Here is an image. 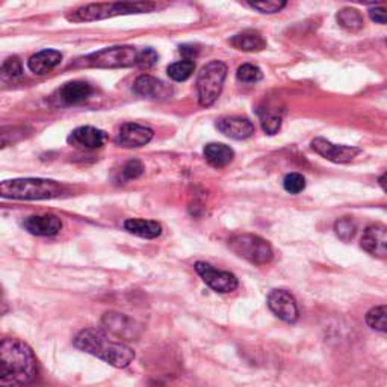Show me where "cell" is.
<instances>
[{
  "mask_svg": "<svg viewBox=\"0 0 387 387\" xmlns=\"http://www.w3.org/2000/svg\"><path fill=\"white\" fill-rule=\"evenodd\" d=\"M37 375V357L32 348L17 337L4 339L0 344V386L28 387Z\"/></svg>",
  "mask_w": 387,
  "mask_h": 387,
  "instance_id": "6da1fadb",
  "label": "cell"
},
{
  "mask_svg": "<svg viewBox=\"0 0 387 387\" xmlns=\"http://www.w3.org/2000/svg\"><path fill=\"white\" fill-rule=\"evenodd\" d=\"M73 345L82 353L91 354L119 369L127 368L135 360V351L131 347L99 328H85L79 332L73 339Z\"/></svg>",
  "mask_w": 387,
  "mask_h": 387,
  "instance_id": "7a4b0ae2",
  "label": "cell"
},
{
  "mask_svg": "<svg viewBox=\"0 0 387 387\" xmlns=\"http://www.w3.org/2000/svg\"><path fill=\"white\" fill-rule=\"evenodd\" d=\"M67 194V187L49 179H13L0 185V195L11 200H52Z\"/></svg>",
  "mask_w": 387,
  "mask_h": 387,
  "instance_id": "3957f363",
  "label": "cell"
},
{
  "mask_svg": "<svg viewBox=\"0 0 387 387\" xmlns=\"http://www.w3.org/2000/svg\"><path fill=\"white\" fill-rule=\"evenodd\" d=\"M158 8L156 4L150 2H116V4H91L80 6L67 14V20L82 23V21H97L111 18L116 16L127 14H144L151 13Z\"/></svg>",
  "mask_w": 387,
  "mask_h": 387,
  "instance_id": "277c9868",
  "label": "cell"
},
{
  "mask_svg": "<svg viewBox=\"0 0 387 387\" xmlns=\"http://www.w3.org/2000/svg\"><path fill=\"white\" fill-rule=\"evenodd\" d=\"M136 47L133 45H115L99 52H94L76 60L72 67L75 68H127L138 62Z\"/></svg>",
  "mask_w": 387,
  "mask_h": 387,
  "instance_id": "5b68a950",
  "label": "cell"
},
{
  "mask_svg": "<svg viewBox=\"0 0 387 387\" xmlns=\"http://www.w3.org/2000/svg\"><path fill=\"white\" fill-rule=\"evenodd\" d=\"M227 77V67L221 61H212L206 64L197 77L198 103L207 108L218 100Z\"/></svg>",
  "mask_w": 387,
  "mask_h": 387,
  "instance_id": "8992f818",
  "label": "cell"
},
{
  "mask_svg": "<svg viewBox=\"0 0 387 387\" xmlns=\"http://www.w3.org/2000/svg\"><path fill=\"white\" fill-rule=\"evenodd\" d=\"M230 250L253 265H266L273 261L271 245L257 234H238L229 241Z\"/></svg>",
  "mask_w": 387,
  "mask_h": 387,
  "instance_id": "52a82bcc",
  "label": "cell"
},
{
  "mask_svg": "<svg viewBox=\"0 0 387 387\" xmlns=\"http://www.w3.org/2000/svg\"><path fill=\"white\" fill-rule=\"evenodd\" d=\"M194 268L205 283L218 294H229V292L236 290L239 286L236 276L229 271H221V269L214 268L210 263L200 261L195 262Z\"/></svg>",
  "mask_w": 387,
  "mask_h": 387,
  "instance_id": "ba28073f",
  "label": "cell"
},
{
  "mask_svg": "<svg viewBox=\"0 0 387 387\" xmlns=\"http://www.w3.org/2000/svg\"><path fill=\"white\" fill-rule=\"evenodd\" d=\"M268 307L271 310L278 320L285 321L288 324H294L300 318L298 304L294 298V295L289 294L285 289H274L269 292L268 295Z\"/></svg>",
  "mask_w": 387,
  "mask_h": 387,
  "instance_id": "9c48e42d",
  "label": "cell"
},
{
  "mask_svg": "<svg viewBox=\"0 0 387 387\" xmlns=\"http://www.w3.org/2000/svg\"><path fill=\"white\" fill-rule=\"evenodd\" d=\"M153 131L150 127L141 126L138 123H126L119 129L114 143L124 148H138L147 146L153 139Z\"/></svg>",
  "mask_w": 387,
  "mask_h": 387,
  "instance_id": "30bf717a",
  "label": "cell"
},
{
  "mask_svg": "<svg viewBox=\"0 0 387 387\" xmlns=\"http://www.w3.org/2000/svg\"><path fill=\"white\" fill-rule=\"evenodd\" d=\"M312 148L327 160L334 163H348L360 155V148L357 147L336 146L324 138H315L312 141Z\"/></svg>",
  "mask_w": 387,
  "mask_h": 387,
  "instance_id": "8fae6325",
  "label": "cell"
},
{
  "mask_svg": "<svg viewBox=\"0 0 387 387\" xmlns=\"http://www.w3.org/2000/svg\"><path fill=\"white\" fill-rule=\"evenodd\" d=\"M107 133L92 126H82L75 129L67 138L68 144L80 150H96L107 143Z\"/></svg>",
  "mask_w": 387,
  "mask_h": 387,
  "instance_id": "7c38bea8",
  "label": "cell"
},
{
  "mask_svg": "<svg viewBox=\"0 0 387 387\" xmlns=\"http://www.w3.org/2000/svg\"><path fill=\"white\" fill-rule=\"evenodd\" d=\"M361 249L378 259L387 257V226L372 224L361 236Z\"/></svg>",
  "mask_w": 387,
  "mask_h": 387,
  "instance_id": "4fadbf2b",
  "label": "cell"
},
{
  "mask_svg": "<svg viewBox=\"0 0 387 387\" xmlns=\"http://www.w3.org/2000/svg\"><path fill=\"white\" fill-rule=\"evenodd\" d=\"M23 227L35 236H55L62 229V221L56 215H31L23 221Z\"/></svg>",
  "mask_w": 387,
  "mask_h": 387,
  "instance_id": "5bb4252c",
  "label": "cell"
},
{
  "mask_svg": "<svg viewBox=\"0 0 387 387\" xmlns=\"http://www.w3.org/2000/svg\"><path fill=\"white\" fill-rule=\"evenodd\" d=\"M102 324L104 325L107 330H109V333H112L119 339H127V341H132L133 337L138 336L136 324L121 313H116V312L104 313Z\"/></svg>",
  "mask_w": 387,
  "mask_h": 387,
  "instance_id": "9a60e30c",
  "label": "cell"
},
{
  "mask_svg": "<svg viewBox=\"0 0 387 387\" xmlns=\"http://www.w3.org/2000/svg\"><path fill=\"white\" fill-rule=\"evenodd\" d=\"M217 127L222 135L236 141L247 139L254 133L253 123L242 116H222L217 121Z\"/></svg>",
  "mask_w": 387,
  "mask_h": 387,
  "instance_id": "2e32d148",
  "label": "cell"
},
{
  "mask_svg": "<svg viewBox=\"0 0 387 387\" xmlns=\"http://www.w3.org/2000/svg\"><path fill=\"white\" fill-rule=\"evenodd\" d=\"M92 91L94 89L88 82L72 80L60 88V91H58V99L64 104H79L85 102L91 96Z\"/></svg>",
  "mask_w": 387,
  "mask_h": 387,
  "instance_id": "e0dca14e",
  "label": "cell"
},
{
  "mask_svg": "<svg viewBox=\"0 0 387 387\" xmlns=\"http://www.w3.org/2000/svg\"><path fill=\"white\" fill-rule=\"evenodd\" d=\"M62 61V53L53 50V49H45L38 53H35L33 56L29 58L28 67L32 73L44 76L53 70L58 64Z\"/></svg>",
  "mask_w": 387,
  "mask_h": 387,
  "instance_id": "ac0fdd59",
  "label": "cell"
},
{
  "mask_svg": "<svg viewBox=\"0 0 387 387\" xmlns=\"http://www.w3.org/2000/svg\"><path fill=\"white\" fill-rule=\"evenodd\" d=\"M123 227L129 233L136 234V236L144 238V239H156L162 234V226L158 221H151V219L131 218L123 222Z\"/></svg>",
  "mask_w": 387,
  "mask_h": 387,
  "instance_id": "d6986e66",
  "label": "cell"
},
{
  "mask_svg": "<svg viewBox=\"0 0 387 387\" xmlns=\"http://www.w3.org/2000/svg\"><path fill=\"white\" fill-rule=\"evenodd\" d=\"M230 44L236 50L249 53L262 52L263 49H266V40L263 38V35L256 31H245L242 33L234 35L230 40Z\"/></svg>",
  "mask_w": 387,
  "mask_h": 387,
  "instance_id": "ffe728a7",
  "label": "cell"
},
{
  "mask_svg": "<svg viewBox=\"0 0 387 387\" xmlns=\"http://www.w3.org/2000/svg\"><path fill=\"white\" fill-rule=\"evenodd\" d=\"M133 92L136 96L144 99H160L165 96L167 88L159 79L148 75H143L135 80Z\"/></svg>",
  "mask_w": 387,
  "mask_h": 387,
  "instance_id": "44dd1931",
  "label": "cell"
},
{
  "mask_svg": "<svg viewBox=\"0 0 387 387\" xmlns=\"http://www.w3.org/2000/svg\"><path fill=\"white\" fill-rule=\"evenodd\" d=\"M203 155L209 165H212L214 168H222V167H227L233 160L234 151L226 144L210 143L205 147Z\"/></svg>",
  "mask_w": 387,
  "mask_h": 387,
  "instance_id": "7402d4cb",
  "label": "cell"
},
{
  "mask_svg": "<svg viewBox=\"0 0 387 387\" xmlns=\"http://www.w3.org/2000/svg\"><path fill=\"white\" fill-rule=\"evenodd\" d=\"M337 23L344 29L357 31L363 26V17L354 8H344L337 13Z\"/></svg>",
  "mask_w": 387,
  "mask_h": 387,
  "instance_id": "603a6c76",
  "label": "cell"
},
{
  "mask_svg": "<svg viewBox=\"0 0 387 387\" xmlns=\"http://www.w3.org/2000/svg\"><path fill=\"white\" fill-rule=\"evenodd\" d=\"M366 324L375 332L387 334V306L374 307L366 313Z\"/></svg>",
  "mask_w": 387,
  "mask_h": 387,
  "instance_id": "cb8c5ba5",
  "label": "cell"
},
{
  "mask_svg": "<svg viewBox=\"0 0 387 387\" xmlns=\"http://www.w3.org/2000/svg\"><path fill=\"white\" fill-rule=\"evenodd\" d=\"M261 120H262V129L268 135H276L281 127V112L276 108H268L263 111H259Z\"/></svg>",
  "mask_w": 387,
  "mask_h": 387,
  "instance_id": "d4e9b609",
  "label": "cell"
},
{
  "mask_svg": "<svg viewBox=\"0 0 387 387\" xmlns=\"http://www.w3.org/2000/svg\"><path fill=\"white\" fill-rule=\"evenodd\" d=\"M195 72V62L194 61H179L174 62L167 68V73L170 79L174 82H185L192 76Z\"/></svg>",
  "mask_w": 387,
  "mask_h": 387,
  "instance_id": "484cf974",
  "label": "cell"
},
{
  "mask_svg": "<svg viewBox=\"0 0 387 387\" xmlns=\"http://www.w3.org/2000/svg\"><path fill=\"white\" fill-rule=\"evenodd\" d=\"M236 77L244 82V84H256V82L262 80L263 73L259 67H256L253 64H244L238 68Z\"/></svg>",
  "mask_w": 387,
  "mask_h": 387,
  "instance_id": "4316f807",
  "label": "cell"
},
{
  "mask_svg": "<svg viewBox=\"0 0 387 387\" xmlns=\"http://www.w3.org/2000/svg\"><path fill=\"white\" fill-rule=\"evenodd\" d=\"M334 230H336L337 238L347 242V241L354 238L357 226H356V222H354L353 218H342V219L336 221Z\"/></svg>",
  "mask_w": 387,
  "mask_h": 387,
  "instance_id": "83f0119b",
  "label": "cell"
},
{
  "mask_svg": "<svg viewBox=\"0 0 387 387\" xmlns=\"http://www.w3.org/2000/svg\"><path fill=\"white\" fill-rule=\"evenodd\" d=\"M283 186L289 194L297 195L306 190V179H304L300 173H290L285 178Z\"/></svg>",
  "mask_w": 387,
  "mask_h": 387,
  "instance_id": "f1b7e54d",
  "label": "cell"
},
{
  "mask_svg": "<svg viewBox=\"0 0 387 387\" xmlns=\"http://www.w3.org/2000/svg\"><path fill=\"white\" fill-rule=\"evenodd\" d=\"M0 72H2L4 77H8V79L21 77L23 76V64L17 56L8 58V60H5V62L2 64Z\"/></svg>",
  "mask_w": 387,
  "mask_h": 387,
  "instance_id": "f546056e",
  "label": "cell"
},
{
  "mask_svg": "<svg viewBox=\"0 0 387 387\" xmlns=\"http://www.w3.org/2000/svg\"><path fill=\"white\" fill-rule=\"evenodd\" d=\"M143 173H144V167L138 159L127 160L121 170V175H123L124 180H135Z\"/></svg>",
  "mask_w": 387,
  "mask_h": 387,
  "instance_id": "4dcf8cb0",
  "label": "cell"
},
{
  "mask_svg": "<svg viewBox=\"0 0 387 387\" xmlns=\"http://www.w3.org/2000/svg\"><path fill=\"white\" fill-rule=\"evenodd\" d=\"M158 53L155 49H151V47H147V49L141 50L138 55V62L136 65L143 70L151 68L156 62H158Z\"/></svg>",
  "mask_w": 387,
  "mask_h": 387,
  "instance_id": "1f68e13d",
  "label": "cell"
},
{
  "mask_svg": "<svg viewBox=\"0 0 387 387\" xmlns=\"http://www.w3.org/2000/svg\"><path fill=\"white\" fill-rule=\"evenodd\" d=\"M249 5L262 14H276L286 6V2H250Z\"/></svg>",
  "mask_w": 387,
  "mask_h": 387,
  "instance_id": "d6a6232c",
  "label": "cell"
},
{
  "mask_svg": "<svg viewBox=\"0 0 387 387\" xmlns=\"http://www.w3.org/2000/svg\"><path fill=\"white\" fill-rule=\"evenodd\" d=\"M369 17L375 23H387V8H374V9H371Z\"/></svg>",
  "mask_w": 387,
  "mask_h": 387,
  "instance_id": "836d02e7",
  "label": "cell"
},
{
  "mask_svg": "<svg viewBox=\"0 0 387 387\" xmlns=\"http://www.w3.org/2000/svg\"><path fill=\"white\" fill-rule=\"evenodd\" d=\"M179 52H180L182 56H185V61H192L194 58L198 55V49L195 45H191V44L180 45Z\"/></svg>",
  "mask_w": 387,
  "mask_h": 387,
  "instance_id": "e575fe53",
  "label": "cell"
},
{
  "mask_svg": "<svg viewBox=\"0 0 387 387\" xmlns=\"http://www.w3.org/2000/svg\"><path fill=\"white\" fill-rule=\"evenodd\" d=\"M378 183H380V186L383 187V191L384 192H387V171L381 175V178H380V180H378Z\"/></svg>",
  "mask_w": 387,
  "mask_h": 387,
  "instance_id": "d590c367",
  "label": "cell"
}]
</instances>
